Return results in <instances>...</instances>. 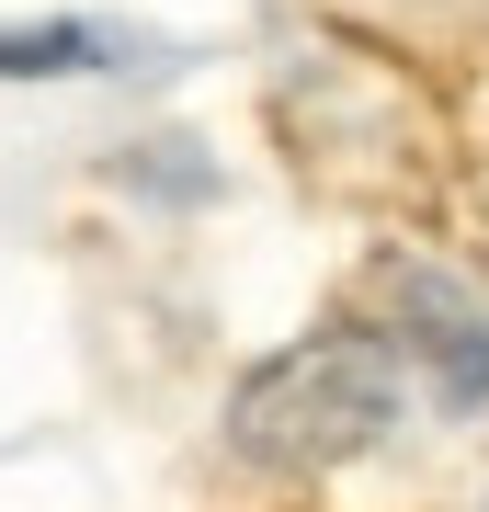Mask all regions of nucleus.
<instances>
[{
    "label": "nucleus",
    "mask_w": 489,
    "mask_h": 512,
    "mask_svg": "<svg viewBox=\"0 0 489 512\" xmlns=\"http://www.w3.org/2000/svg\"><path fill=\"white\" fill-rule=\"evenodd\" d=\"M91 57H103L91 23H35V35L0 23V69H12V80H57V69H91Z\"/></svg>",
    "instance_id": "obj_3"
},
{
    "label": "nucleus",
    "mask_w": 489,
    "mask_h": 512,
    "mask_svg": "<svg viewBox=\"0 0 489 512\" xmlns=\"http://www.w3.org/2000/svg\"><path fill=\"white\" fill-rule=\"evenodd\" d=\"M387 319H399V353L421 376H433L444 410H489V308L455 274H433V262H387L376 274Z\"/></svg>",
    "instance_id": "obj_2"
},
{
    "label": "nucleus",
    "mask_w": 489,
    "mask_h": 512,
    "mask_svg": "<svg viewBox=\"0 0 489 512\" xmlns=\"http://www.w3.org/2000/svg\"><path fill=\"white\" fill-rule=\"evenodd\" d=\"M387 421H399V342L319 330V342H285L273 365L239 376L228 444L251 467H273V478H319V467H353Z\"/></svg>",
    "instance_id": "obj_1"
}]
</instances>
